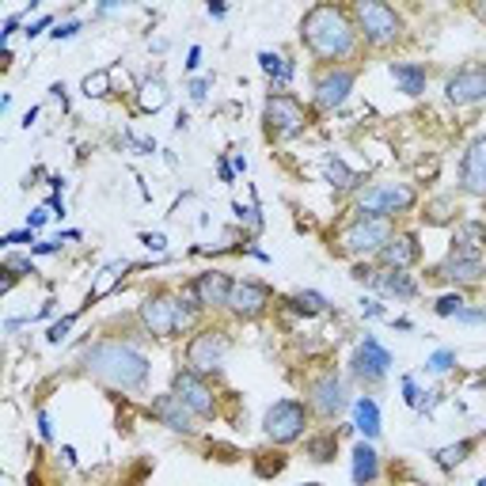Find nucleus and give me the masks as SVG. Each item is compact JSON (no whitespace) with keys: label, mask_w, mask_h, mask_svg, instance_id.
<instances>
[{"label":"nucleus","mask_w":486,"mask_h":486,"mask_svg":"<svg viewBox=\"0 0 486 486\" xmlns=\"http://www.w3.org/2000/svg\"><path fill=\"white\" fill-rule=\"evenodd\" d=\"M349 88H354V72H349V69H334V72H327L323 80L315 84V103L323 106V111H334V106L346 103Z\"/></svg>","instance_id":"nucleus-17"},{"label":"nucleus","mask_w":486,"mask_h":486,"mask_svg":"<svg viewBox=\"0 0 486 486\" xmlns=\"http://www.w3.org/2000/svg\"><path fill=\"white\" fill-rule=\"evenodd\" d=\"M300 38L315 57H323V61L346 57L349 50H354V27H349L346 12L334 8V4H315L308 15H304Z\"/></svg>","instance_id":"nucleus-2"},{"label":"nucleus","mask_w":486,"mask_h":486,"mask_svg":"<svg viewBox=\"0 0 486 486\" xmlns=\"http://www.w3.org/2000/svg\"><path fill=\"white\" fill-rule=\"evenodd\" d=\"M152 418H160L167 430H175V433H194V410L182 403L175 391L152 399Z\"/></svg>","instance_id":"nucleus-16"},{"label":"nucleus","mask_w":486,"mask_h":486,"mask_svg":"<svg viewBox=\"0 0 486 486\" xmlns=\"http://www.w3.org/2000/svg\"><path fill=\"white\" fill-rule=\"evenodd\" d=\"M312 406H315L323 418H334V415H339V410L346 406V388H342V380H339V376L315 380V388H312Z\"/></svg>","instance_id":"nucleus-18"},{"label":"nucleus","mask_w":486,"mask_h":486,"mask_svg":"<svg viewBox=\"0 0 486 486\" xmlns=\"http://www.w3.org/2000/svg\"><path fill=\"white\" fill-rule=\"evenodd\" d=\"M486 273V263H482V255H460V251H452L448 255V263L437 270V278H448V281H479Z\"/></svg>","instance_id":"nucleus-19"},{"label":"nucleus","mask_w":486,"mask_h":486,"mask_svg":"<svg viewBox=\"0 0 486 486\" xmlns=\"http://www.w3.org/2000/svg\"><path fill=\"white\" fill-rule=\"evenodd\" d=\"M433 312H437V315H445V319H448V315H460V312H464V297H460V293L440 297V300L433 304Z\"/></svg>","instance_id":"nucleus-34"},{"label":"nucleus","mask_w":486,"mask_h":486,"mask_svg":"<svg viewBox=\"0 0 486 486\" xmlns=\"http://www.w3.org/2000/svg\"><path fill=\"white\" fill-rule=\"evenodd\" d=\"M141 323L148 334H156V339H167V334H175V300L172 297H148L141 304Z\"/></svg>","instance_id":"nucleus-14"},{"label":"nucleus","mask_w":486,"mask_h":486,"mask_svg":"<svg viewBox=\"0 0 486 486\" xmlns=\"http://www.w3.org/2000/svg\"><path fill=\"white\" fill-rule=\"evenodd\" d=\"M410 205H415V190L406 182H380L361 194V217H395Z\"/></svg>","instance_id":"nucleus-4"},{"label":"nucleus","mask_w":486,"mask_h":486,"mask_svg":"<svg viewBox=\"0 0 486 486\" xmlns=\"http://www.w3.org/2000/svg\"><path fill=\"white\" fill-rule=\"evenodd\" d=\"M452 361H456V354H452V349H437V354L430 357V364H425V369H430V373H448L452 369Z\"/></svg>","instance_id":"nucleus-35"},{"label":"nucleus","mask_w":486,"mask_h":486,"mask_svg":"<svg viewBox=\"0 0 486 486\" xmlns=\"http://www.w3.org/2000/svg\"><path fill=\"white\" fill-rule=\"evenodd\" d=\"M475 452V440H456V445H448V448H440L437 452V467H456V464H464L467 456Z\"/></svg>","instance_id":"nucleus-30"},{"label":"nucleus","mask_w":486,"mask_h":486,"mask_svg":"<svg viewBox=\"0 0 486 486\" xmlns=\"http://www.w3.org/2000/svg\"><path fill=\"white\" fill-rule=\"evenodd\" d=\"M403 391H406V403H410V406H422V391H418V384H415L410 376L403 380Z\"/></svg>","instance_id":"nucleus-38"},{"label":"nucleus","mask_w":486,"mask_h":486,"mask_svg":"<svg viewBox=\"0 0 486 486\" xmlns=\"http://www.w3.org/2000/svg\"><path fill=\"white\" fill-rule=\"evenodd\" d=\"M456 319H460V323H482L486 312H471V308H464L460 315H456Z\"/></svg>","instance_id":"nucleus-43"},{"label":"nucleus","mask_w":486,"mask_h":486,"mask_svg":"<svg viewBox=\"0 0 486 486\" xmlns=\"http://www.w3.org/2000/svg\"><path fill=\"white\" fill-rule=\"evenodd\" d=\"M304 486H323V482H304Z\"/></svg>","instance_id":"nucleus-52"},{"label":"nucleus","mask_w":486,"mask_h":486,"mask_svg":"<svg viewBox=\"0 0 486 486\" xmlns=\"http://www.w3.org/2000/svg\"><path fill=\"white\" fill-rule=\"evenodd\" d=\"M391 76H395V84H399L406 96H422V91H425V65L399 61V65H391Z\"/></svg>","instance_id":"nucleus-23"},{"label":"nucleus","mask_w":486,"mask_h":486,"mask_svg":"<svg viewBox=\"0 0 486 486\" xmlns=\"http://www.w3.org/2000/svg\"><path fill=\"white\" fill-rule=\"evenodd\" d=\"M42 221H46V209H35V217L27 221V228H42Z\"/></svg>","instance_id":"nucleus-46"},{"label":"nucleus","mask_w":486,"mask_h":486,"mask_svg":"<svg viewBox=\"0 0 486 486\" xmlns=\"http://www.w3.org/2000/svg\"><path fill=\"white\" fill-rule=\"evenodd\" d=\"M72 323H76V315H65V319H57V323L50 327V342H61L65 334L72 331Z\"/></svg>","instance_id":"nucleus-37"},{"label":"nucleus","mask_w":486,"mask_h":486,"mask_svg":"<svg viewBox=\"0 0 486 486\" xmlns=\"http://www.w3.org/2000/svg\"><path fill=\"white\" fill-rule=\"evenodd\" d=\"M145 247H148V251H163V247H167V239H163L160 232H148V236H145Z\"/></svg>","instance_id":"nucleus-41"},{"label":"nucleus","mask_w":486,"mask_h":486,"mask_svg":"<svg viewBox=\"0 0 486 486\" xmlns=\"http://www.w3.org/2000/svg\"><path fill=\"white\" fill-rule=\"evenodd\" d=\"M84 369L91 376L106 380L111 388H141L148 380V357L137 354L133 346H122V342H96L84 354Z\"/></svg>","instance_id":"nucleus-1"},{"label":"nucleus","mask_w":486,"mask_h":486,"mask_svg":"<svg viewBox=\"0 0 486 486\" xmlns=\"http://www.w3.org/2000/svg\"><path fill=\"white\" fill-rule=\"evenodd\" d=\"M194 323V304L190 300H175V327H190Z\"/></svg>","instance_id":"nucleus-36"},{"label":"nucleus","mask_w":486,"mask_h":486,"mask_svg":"<svg viewBox=\"0 0 486 486\" xmlns=\"http://www.w3.org/2000/svg\"><path fill=\"white\" fill-rule=\"evenodd\" d=\"M445 96L456 106H467V103L486 99V65H464L456 76H448Z\"/></svg>","instance_id":"nucleus-9"},{"label":"nucleus","mask_w":486,"mask_h":486,"mask_svg":"<svg viewBox=\"0 0 486 486\" xmlns=\"http://www.w3.org/2000/svg\"><path fill=\"white\" fill-rule=\"evenodd\" d=\"M354 425L364 433V437H380V410H376V403L369 399V395H361V399L354 403Z\"/></svg>","instance_id":"nucleus-25"},{"label":"nucleus","mask_w":486,"mask_h":486,"mask_svg":"<svg viewBox=\"0 0 486 486\" xmlns=\"http://www.w3.org/2000/svg\"><path fill=\"white\" fill-rule=\"evenodd\" d=\"M224 354H228V339H224V331H202V334H194L190 346H187V364H190V373H217L221 364H224Z\"/></svg>","instance_id":"nucleus-7"},{"label":"nucleus","mask_w":486,"mask_h":486,"mask_svg":"<svg viewBox=\"0 0 486 486\" xmlns=\"http://www.w3.org/2000/svg\"><path fill=\"white\" fill-rule=\"evenodd\" d=\"M163 103H167V88H163L160 76H156V80H145L141 84V111L145 114H156Z\"/></svg>","instance_id":"nucleus-27"},{"label":"nucleus","mask_w":486,"mask_h":486,"mask_svg":"<svg viewBox=\"0 0 486 486\" xmlns=\"http://www.w3.org/2000/svg\"><path fill=\"white\" fill-rule=\"evenodd\" d=\"M57 243H61V239H57ZM57 243H38L35 255H54V251H57Z\"/></svg>","instance_id":"nucleus-47"},{"label":"nucleus","mask_w":486,"mask_h":486,"mask_svg":"<svg viewBox=\"0 0 486 486\" xmlns=\"http://www.w3.org/2000/svg\"><path fill=\"white\" fill-rule=\"evenodd\" d=\"M175 395L194 410V415H205V418H209L213 410H217V399H213L209 384H205V380L197 376V373H190V369L175 376Z\"/></svg>","instance_id":"nucleus-11"},{"label":"nucleus","mask_w":486,"mask_h":486,"mask_svg":"<svg viewBox=\"0 0 486 486\" xmlns=\"http://www.w3.org/2000/svg\"><path fill=\"white\" fill-rule=\"evenodd\" d=\"M334 448H339V437H334V433H323V437H312L308 440V456H312L315 464H327L331 456H334Z\"/></svg>","instance_id":"nucleus-32"},{"label":"nucleus","mask_w":486,"mask_h":486,"mask_svg":"<svg viewBox=\"0 0 486 486\" xmlns=\"http://www.w3.org/2000/svg\"><path fill=\"white\" fill-rule=\"evenodd\" d=\"M293 312H300V315H323L327 312V297L315 293V289H304V293L293 297Z\"/></svg>","instance_id":"nucleus-29"},{"label":"nucleus","mask_w":486,"mask_h":486,"mask_svg":"<svg viewBox=\"0 0 486 486\" xmlns=\"http://www.w3.org/2000/svg\"><path fill=\"white\" fill-rule=\"evenodd\" d=\"M418 255H422V251H418V239L410 236V232L391 236V239L384 243V251H380V258H384L388 270H406V266H415Z\"/></svg>","instance_id":"nucleus-20"},{"label":"nucleus","mask_w":486,"mask_h":486,"mask_svg":"<svg viewBox=\"0 0 486 486\" xmlns=\"http://www.w3.org/2000/svg\"><path fill=\"white\" fill-rule=\"evenodd\" d=\"M38 433H42V440L54 437V425H50V415H46V410H38Z\"/></svg>","instance_id":"nucleus-40"},{"label":"nucleus","mask_w":486,"mask_h":486,"mask_svg":"<svg viewBox=\"0 0 486 486\" xmlns=\"http://www.w3.org/2000/svg\"><path fill=\"white\" fill-rule=\"evenodd\" d=\"M46 27H50V15H42L38 23H27V30H23V35H27V38H35V35H42Z\"/></svg>","instance_id":"nucleus-42"},{"label":"nucleus","mask_w":486,"mask_h":486,"mask_svg":"<svg viewBox=\"0 0 486 486\" xmlns=\"http://www.w3.org/2000/svg\"><path fill=\"white\" fill-rule=\"evenodd\" d=\"M376 475H380V456L373 445L361 440L354 448V486H369V482H376Z\"/></svg>","instance_id":"nucleus-22"},{"label":"nucleus","mask_w":486,"mask_h":486,"mask_svg":"<svg viewBox=\"0 0 486 486\" xmlns=\"http://www.w3.org/2000/svg\"><path fill=\"white\" fill-rule=\"evenodd\" d=\"M232 278H228L224 270H205V273H197L194 285H190V293L194 300L202 304V308H221V304H228V297H232Z\"/></svg>","instance_id":"nucleus-10"},{"label":"nucleus","mask_w":486,"mask_h":486,"mask_svg":"<svg viewBox=\"0 0 486 486\" xmlns=\"http://www.w3.org/2000/svg\"><path fill=\"white\" fill-rule=\"evenodd\" d=\"M361 312L369 315V319H376V315H380V304H376V300H361Z\"/></svg>","instance_id":"nucleus-45"},{"label":"nucleus","mask_w":486,"mask_h":486,"mask_svg":"<svg viewBox=\"0 0 486 486\" xmlns=\"http://www.w3.org/2000/svg\"><path fill=\"white\" fill-rule=\"evenodd\" d=\"M475 12H479V20H486V4H479V8H475Z\"/></svg>","instance_id":"nucleus-50"},{"label":"nucleus","mask_w":486,"mask_h":486,"mask_svg":"<svg viewBox=\"0 0 486 486\" xmlns=\"http://www.w3.org/2000/svg\"><path fill=\"white\" fill-rule=\"evenodd\" d=\"M304 425H308V410H304V403H297V399L273 403L266 410V418H263V430H266V437L273 440V445H289V440H297L304 433Z\"/></svg>","instance_id":"nucleus-3"},{"label":"nucleus","mask_w":486,"mask_h":486,"mask_svg":"<svg viewBox=\"0 0 486 486\" xmlns=\"http://www.w3.org/2000/svg\"><path fill=\"white\" fill-rule=\"evenodd\" d=\"M130 270V263H126V258H122V263H111V266H103V273H99V281L96 285H91V297H88V304L91 300H99V297H106V293H111V289H114V281L122 278V273H126Z\"/></svg>","instance_id":"nucleus-26"},{"label":"nucleus","mask_w":486,"mask_h":486,"mask_svg":"<svg viewBox=\"0 0 486 486\" xmlns=\"http://www.w3.org/2000/svg\"><path fill=\"white\" fill-rule=\"evenodd\" d=\"M388 369H391V354L376 339H364L361 349L354 354V373L364 380V384H376V380H384Z\"/></svg>","instance_id":"nucleus-13"},{"label":"nucleus","mask_w":486,"mask_h":486,"mask_svg":"<svg viewBox=\"0 0 486 486\" xmlns=\"http://www.w3.org/2000/svg\"><path fill=\"white\" fill-rule=\"evenodd\" d=\"M460 187L475 197H486V137L471 141V148L464 152L460 163Z\"/></svg>","instance_id":"nucleus-12"},{"label":"nucleus","mask_w":486,"mask_h":486,"mask_svg":"<svg viewBox=\"0 0 486 486\" xmlns=\"http://www.w3.org/2000/svg\"><path fill=\"white\" fill-rule=\"evenodd\" d=\"M327 175H331V182H334L339 190H349V187H357V182H361V175L349 172L342 160H327Z\"/></svg>","instance_id":"nucleus-31"},{"label":"nucleus","mask_w":486,"mask_h":486,"mask_svg":"<svg viewBox=\"0 0 486 486\" xmlns=\"http://www.w3.org/2000/svg\"><path fill=\"white\" fill-rule=\"evenodd\" d=\"M76 30H80V23H61L57 30H50V35H54V38L61 42V38H72V35H76Z\"/></svg>","instance_id":"nucleus-39"},{"label":"nucleus","mask_w":486,"mask_h":486,"mask_svg":"<svg viewBox=\"0 0 486 486\" xmlns=\"http://www.w3.org/2000/svg\"><path fill=\"white\" fill-rule=\"evenodd\" d=\"M205 91H209V80H194L190 84V99H205Z\"/></svg>","instance_id":"nucleus-44"},{"label":"nucleus","mask_w":486,"mask_h":486,"mask_svg":"<svg viewBox=\"0 0 486 486\" xmlns=\"http://www.w3.org/2000/svg\"><path fill=\"white\" fill-rule=\"evenodd\" d=\"M27 239H30V228H27V232H12L4 243H27Z\"/></svg>","instance_id":"nucleus-48"},{"label":"nucleus","mask_w":486,"mask_h":486,"mask_svg":"<svg viewBox=\"0 0 486 486\" xmlns=\"http://www.w3.org/2000/svg\"><path fill=\"white\" fill-rule=\"evenodd\" d=\"M373 285L384 297H399V300H410L418 293V285L410 281V273H403V270H380V273H373Z\"/></svg>","instance_id":"nucleus-21"},{"label":"nucleus","mask_w":486,"mask_h":486,"mask_svg":"<svg viewBox=\"0 0 486 486\" xmlns=\"http://www.w3.org/2000/svg\"><path fill=\"white\" fill-rule=\"evenodd\" d=\"M263 118H266V133L270 137H297L304 126H308V114H304L300 99L285 96V91H278V96L266 99Z\"/></svg>","instance_id":"nucleus-5"},{"label":"nucleus","mask_w":486,"mask_h":486,"mask_svg":"<svg viewBox=\"0 0 486 486\" xmlns=\"http://www.w3.org/2000/svg\"><path fill=\"white\" fill-rule=\"evenodd\" d=\"M266 304H270V289L258 285V281H236L232 285V297H228V308H232L236 315H243V319L263 315Z\"/></svg>","instance_id":"nucleus-15"},{"label":"nucleus","mask_w":486,"mask_h":486,"mask_svg":"<svg viewBox=\"0 0 486 486\" xmlns=\"http://www.w3.org/2000/svg\"><path fill=\"white\" fill-rule=\"evenodd\" d=\"M388 239H391V217H361L346 232V251L373 255V251H384Z\"/></svg>","instance_id":"nucleus-8"},{"label":"nucleus","mask_w":486,"mask_h":486,"mask_svg":"<svg viewBox=\"0 0 486 486\" xmlns=\"http://www.w3.org/2000/svg\"><path fill=\"white\" fill-rule=\"evenodd\" d=\"M456 247L452 251H460V255H482L479 247L486 243V224H479V221H467V224H460L456 228Z\"/></svg>","instance_id":"nucleus-24"},{"label":"nucleus","mask_w":486,"mask_h":486,"mask_svg":"<svg viewBox=\"0 0 486 486\" xmlns=\"http://www.w3.org/2000/svg\"><path fill=\"white\" fill-rule=\"evenodd\" d=\"M106 91H111V72H106V69L91 72L88 80H84V96L88 99H99V96H106Z\"/></svg>","instance_id":"nucleus-33"},{"label":"nucleus","mask_w":486,"mask_h":486,"mask_svg":"<svg viewBox=\"0 0 486 486\" xmlns=\"http://www.w3.org/2000/svg\"><path fill=\"white\" fill-rule=\"evenodd\" d=\"M475 486H486V475H482V479H479V482H475Z\"/></svg>","instance_id":"nucleus-51"},{"label":"nucleus","mask_w":486,"mask_h":486,"mask_svg":"<svg viewBox=\"0 0 486 486\" xmlns=\"http://www.w3.org/2000/svg\"><path fill=\"white\" fill-rule=\"evenodd\" d=\"M357 23H361V35L369 38L373 46H388V42L399 38V30H403V20L395 15V8L376 4V0L357 4Z\"/></svg>","instance_id":"nucleus-6"},{"label":"nucleus","mask_w":486,"mask_h":486,"mask_svg":"<svg viewBox=\"0 0 486 486\" xmlns=\"http://www.w3.org/2000/svg\"><path fill=\"white\" fill-rule=\"evenodd\" d=\"M197 61H202V50H197V46H194V50H190V61H187V65H190V69H197Z\"/></svg>","instance_id":"nucleus-49"},{"label":"nucleus","mask_w":486,"mask_h":486,"mask_svg":"<svg viewBox=\"0 0 486 486\" xmlns=\"http://www.w3.org/2000/svg\"><path fill=\"white\" fill-rule=\"evenodd\" d=\"M258 65H263V72L266 76H273V80H293V65H289V61L281 57V54H270V50H263L258 54Z\"/></svg>","instance_id":"nucleus-28"}]
</instances>
